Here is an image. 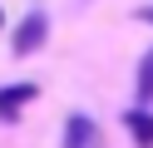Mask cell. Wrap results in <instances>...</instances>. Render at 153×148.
<instances>
[{
    "instance_id": "obj_6",
    "label": "cell",
    "mask_w": 153,
    "mask_h": 148,
    "mask_svg": "<svg viewBox=\"0 0 153 148\" xmlns=\"http://www.w3.org/2000/svg\"><path fill=\"white\" fill-rule=\"evenodd\" d=\"M143 20H153V10H143Z\"/></svg>"
},
{
    "instance_id": "obj_3",
    "label": "cell",
    "mask_w": 153,
    "mask_h": 148,
    "mask_svg": "<svg viewBox=\"0 0 153 148\" xmlns=\"http://www.w3.org/2000/svg\"><path fill=\"white\" fill-rule=\"evenodd\" d=\"M35 94H40L35 84H5L0 89V123H20L25 104H35Z\"/></svg>"
},
{
    "instance_id": "obj_2",
    "label": "cell",
    "mask_w": 153,
    "mask_h": 148,
    "mask_svg": "<svg viewBox=\"0 0 153 148\" xmlns=\"http://www.w3.org/2000/svg\"><path fill=\"white\" fill-rule=\"evenodd\" d=\"M99 143V123L89 114H69L64 118V133H59V148H94Z\"/></svg>"
},
{
    "instance_id": "obj_5",
    "label": "cell",
    "mask_w": 153,
    "mask_h": 148,
    "mask_svg": "<svg viewBox=\"0 0 153 148\" xmlns=\"http://www.w3.org/2000/svg\"><path fill=\"white\" fill-rule=\"evenodd\" d=\"M133 94H138V109L153 104V49L138 59V74H133Z\"/></svg>"
},
{
    "instance_id": "obj_7",
    "label": "cell",
    "mask_w": 153,
    "mask_h": 148,
    "mask_svg": "<svg viewBox=\"0 0 153 148\" xmlns=\"http://www.w3.org/2000/svg\"><path fill=\"white\" fill-rule=\"evenodd\" d=\"M0 25H5V15H0Z\"/></svg>"
},
{
    "instance_id": "obj_1",
    "label": "cell",
    "mask_w": 153,
    "mask_h": 148,
    "mask_svg": "<svg viewBox=\"0 0 153 148\" xmlns=\"http://www.w3.org/2000/svg\"><path fill=\"white\" fill-rule=\"evenodd\" d=\"M45 39H50V15H45V10H25V20L10 35V49H15V59H25V54H35V49H45Z\"/></svg>"
},
{
    "instance_id": "obj_4",
    "label": "cell",
    "mask_w": 153,
    "mask_h": 148,
    "mask_svg": "<svg viewBox=\"0 0 153 148\" xmlns=\"http://www.w3.org/2000/svg\"><path fill=\"white\" fill-rule=\"evenodd\" d=\"M123 128H128V138L138 148H153V109H123Z\"/></svg>"
}]
</instances>
